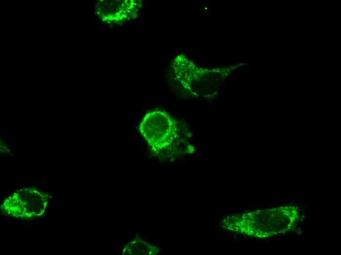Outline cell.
Segmentation results:
<instances>
[{
  "mask_svg": "<svg viewBox=\"0 0 341 255\" xmlns=\"http://www.w3.org/2000/svg\"><path fill=\"white\" fill-rule=\"evenodd\" d=\"M139 130L149 145L159 151L170 147L180 135L175 120L162 111L146 114L140 124Z\"/></svg>",
  "mask_w": 341,
  "mask_h": 255,
  "instance_id": "1",
  "label": "cell"
},
{
  "mask_svg": "<svg viewBox=\"0 0 341 255\" xmlns=\"http://www.w3.org/2000/svg\"><path fill=\"white\" fill-rule=\"evenodd\" d=\"M48 195L33 188L17 190L9 195L2 204L3 212L17 218L42 216L48 206Z\"/></svg>",
  "mask_w": 341,
  "mask_h": 255,
  "instance_id": "2",
  "label": "cell"
}]
</instances>
